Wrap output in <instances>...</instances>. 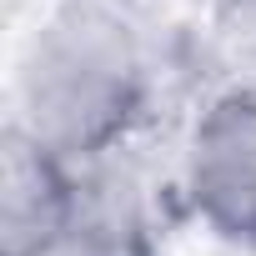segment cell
Wrapping results in <instances>:
<instances>
[{
	"label": "cell",
	"mask_w": 256,
	"mask_h": 256,
	"mask_svg": "<svg viewBox=\"0 0 256 256\" xmlns=\"http://www.w3.org/2000/svg\"><path fill=\"white\" fill-rule=\"evenodd\" d=\"M146 96V30L116 0H50L10 66V126L66 161L126 146Z\"/></svg>",
	"instance_id": "cell-1"
},
{
	"label": "cell",
	"mask_w": 256,
	"mask_h": 256,
	"mask_svg": "<svg viewBox=\"0 0 256 256\" xmlns=\"http://www.w3.org/2000/svg\"><path fill=\"white\" fill-rule=\"evenodd\" d=\"M176 186L216 241L256 256V96L216 86L201 100L181 136Z\"/></svg>",
	"instance_id": "cell-2"
},
{
	"label": "cell",
	"mask_w": 256,
	"mask_h": 256,
	"mask_svg": "<svg viewBox=\"0 0 256 256\" xmlns=\"http://www.w3.org/2000/svg\"><path fill=\"white\" fill-rule=\"evenodd\" d=\"M156 251V191L141 161L116 146L76 161L70 211L50 256H151Z\"/></svg>",
	"instance_id": "cell-3"
},
{
	"label": "cell",
	"mask_w": 256,
	"mask_h": 256,
	"mask_svg": "<svg viewBox=\"0 0 256 256\" xmlns=\"http://www.w3.org/2000/svg\"><path fill=\"white\" fill-rule=\"evenodd\" d=\"M76 161L6 120L0 136V256H50L70 211Z\"/></svg>",
	"instance_id": "cell-4"
},
{
	"label": "cell",
	"mask_w": 256,
	"mask_h": 256,
	"mask_svg": "<svg viewBox=\"0 0 256 256\" xmlns=\"http://www.w3.org/2000/svg\"><path fill=\"white\" fill-rule=\"evenodd\" d=\"M201 50L226 90L256 96V0H216L201 30Z\"/></svg>",
	"instance_id": "cell-5"
}]
</instances>
